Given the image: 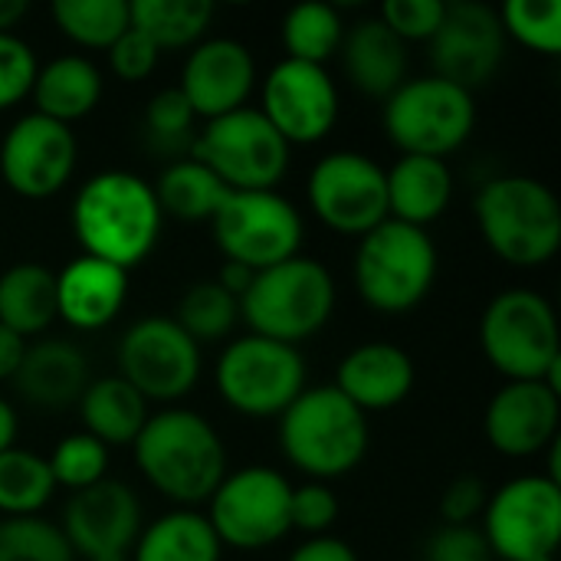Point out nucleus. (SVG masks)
Here are the masks:
<instances>
[{
    "label": "nucleus",
    "mask_w": 561,
    "mask_h": 561,
    "mask_svg": "<svg viewBox=\"0 0 561 561\" xmlns=\"http://www.w3.org/2000/svg\"><path fill=\"white\" fill-rule=\"evenodd\" d=\"M279 447L309 480L329 483L362 463L368 450V421L332 385L306 388L279 414Z\"/></svg>",
    "instance_id": "4"
},
{
    "label": "nucleus",
    "mask_w": 561,
    "mask_h": 561,
    "mask_svg": "<svg viewBox=\"0 0 561 561\" xmlns=\"http://www.w3.org/2000/svg\"><path fill=\"white\" fill-rule=\"evenodd\" d=\"M118 378L145 401L174 404L201 378V345L174 319L145 316L118 342Z\"/></svg>",
    "instance_id": "14"
},
{
    "label": "nucleus",
    "mask_w": 561,
    "mask_h": 561,
    "mask_svg": "<svg viewBox=\"0 0 561 561\" xmlns=\"http://www.w3.org/2000/svg\"><path fill=\"white\" fill-rule=\"evenodd\" d=\"M362 414L398 408L414 388V358L391 342H365L352 348L335 371L332 385Z\"/></svg>",
    "instance_id": "22"
},
{
    "label": "nucleus",
    "mask_w": 561,
    "mask_h": 561,
    "mask_svg": "<svg viewBox=\"0 0 561 561\" xmlns=\"http://www.w3.org/2000/svg\"><path fill=\"white\" fill-rule=\"evenodd\" d=\"M128 273L95 256H76L56 273V319L79 332H99L122 312Z\"/></svg>",
    "instance_id": "23"
},
{
    "label": "nucleus",
    "mask_w": 561,
    "mask_h": 561,
    "mask_svg": "<svg viewBox=\"0 0 561 561\" xmlns=\"http://www.w3.org/2000/svg\"><path fill=\"white\" fill-rule=\"evenodd\" d=\"M105 53H108L112 72L122 82H141V79H148L154 72V66H158V56H161V49L148 36H141L138 30H131V26Z\"/></svg>",
    "instance_id": "44"
},
{
    "label": "nucleus",
    "mask_w": 561,
    "mask_h": 561,
    "mask_svg": "<svg viewBox=\"0 0 561 561\" xmlns=\"http://www.w3.org/2000/svg\"><path fill=\"white\" fill-rule=\"evenodd\" d=\"M306 197L312 214L335 233L365 237L388 220L385 168L362 151H332L309 171Z\"/></svg>",
    "instance_id": "15"
},
{
    "label": "nucleus",
    "mask_w": 561,
    "mask_h": 561,
    "mask_svg": "<svg viewBox=\"0 0 561 561\" xmlns=\"http://www.w3.org/2000/svg\"><path fill=\"white\" fill-rule=\"evenodd\" d=\"M388 220H401L408 227L427 230V224L440 220L454 197L450 164L424 154H401L388 171Z\"/></svg>",
    "instance_id": "26"
},
{
    "label": "nucleus",
    "mask_w": 561,
    "mask_h": 561,
    "mask_svg": "<svg viewBox=\"0 0 561 561\" xmlns=\"http://www.w3.org/2000/svg\"><path fill=\"white\" fill-rule=\"evenodd\" d=\"M335 296V279L325 263L312 256H293L253 273L247 293L240 296V319H247L250 335L299 348V342L329 325Z\"/></svg>",
    "instance_id": "5"
},
{
    "label": "nucleus",
    "mask_w": 561,
    "mask_h": 561,
    "mask_svg": "<svg viewBox=\"0 0 561 561\" xmlns=\"http://www.w3.org/2000/svg\"><path fill=\"white\" fill-rule=\"evenodd\" d=\"M260 112L286 145L322 141L339 118V89L325 66L279 59L260 85Z\"/></svg>",
    "instance_id": "17"
},
{
    "label": "nucleus",
    "mask_w": 561,
    "mask_h": 561,
    "mask_svg": "<svg viewBox=\"0 0 561 561\" xmlns=\"http://www.w3.org/2000/svg\"><path fill=\"white\" fill-rule=\"evenodd\" d=\"M240 319V299L230 296L217 279H204L184 289L174 322L197 342H220L233 332Z\"/></svg>",
    "instance_id": "36"
},
{
    "label": "nucleus",
    "mask_w": 561,
    "mask_h": 561,
    "mask_svg": "<svg viewBox=\"0 0 561 561\" xmlns=\"http://www.w3.org/2000/svg\"><path fill=\"white\" fill-rule=\"evenodd\" d=\"M26 16V0H0V33H13V26Z\"/></svg>",
    "instance_id": "51"
},
{
    "label": "nucleus",
    "mask_w": 561,
    "mask_h": 561,
    "mask_svg": "<svg viewBox=\"0 0 561 561\" xmlns=\"http://www.w3.org/2000/svg\"><path fill=\"white\" fill-rule=\"evenodd\" d=\"M26 345H30L26 339H20L16 332L0 325V381H13V375L26 355Z\"/></svg>",
    "instance_id": "48"
},
{
    "label": "nucleus",
    "mask_w": 561,
    "mask_h": 561,
    "mask_svg": "<svg viewBox=\"0 0 561 561\" xmlns=\"http://www.w3.org/2000/svg\"><path fill=\"white\" fill-rule=\"evenodd\" d=\"M289 145L260 108L210 118L191 138V158L207 164L227 191H276L289 171Z\"/></svg>",
    "instance_id": "9"
},
{
    "label": "nucleus",
    "mask_w": 561,
    "mask_h": 561,
    "mask_svg": "<svg viewBox=\"0 0 561 561\" xmlns=\"http://www.w3.org/2000/svg\"><path fill=\"white\" fill-rule=\"evenodd\" d=\"M250 279H253V273H250L247 266H240V263H224L220 273H217V283H220L230 296H237V299L247 293Z\"/></svg>",
    "instance_id": "49"
},
{
    "label": "nucleus",
    "mask_w": 561,
    "mask_h": 561,
    "mask_svg": "<svg viewBox=\"0 0 561 561\" xmlns=\"http://www.w3.org/2000/svg\"><path fill=\"white\" fill-rule=\"evenodd\" d=\"M480 533L493 559H552L561 542V483L546 473L503 483L486 500Z\"/></svg>",
    "instance_id": "13"
},
{
    "label": "nucleus",
    "mask_w": 561,
    "mask_h": 561,
    "mask_svg": "<svg viewBox=\"0 0 561 561\" xmlns=\"http://www.w3.org/2000/svg\"><path fill=\"white\" fill-rule=\"evenodd\" d=\"M293 483L273 467H243L220 480L214 496L207 500V523L220 546L260 552L276 546L289 523Z\"/></svg>",
    "instance_id": "12"
},
{
    "label": "nucleus",
    "mask_w": 561,
    "mask_h": 561,
    "mask_svg": "<svg viewBox=\"0 0 561 561\" xmlns=\"http://www.w3.org/2000/svg\"><path fill=\"white\" fill-rule=\"evenodd\" d=\"M181 95L197 118H220L247 105L256 89V59L247 43L233 36H210L191 46L181 82Z\"/></svg>",
    "instance_id": "20"
},
{
    "label": "nucleus",
    "mask_w": 561,
    "mask_h": 561,
    "mask_svg": "<svg viewBox=\"0 0 561 561\" xmlns=\"http://www.w3.org/2000/svg\"><path fill=\"white\" fill-rule=\"evenodd\" d=\"M473 125V92L440 76L404 79V85L385 99V131L401 154L447 161V154L467 145Z\"/></svg>",
    "instance_id": "8"
},
{
    "label": "nucleus",
    "mask_w": 561,
    "mask_h": 561,
    "mask_svg": "<svg viewBox=\"0 0 561 561\" xmlns=\"http://www.w3.org/2000/svg\"><path fill=\"white\" fill-rule=\"evenodd\" d=\"M345 39V20L332 3H299L283 16V49L286 59L325 66L339 56Z\"/></svg>",
    "instance_id": "33"
},
{
    "label": "nucleus",
    "mask_w": 561,
    "mask_h": 561,
    "mask_svg": "<svg viewBox=\"0 0 561 561\" xmlns=\"http://www.w3.org/2000/svg\"><path fill=\"white\" fill-rule=\"evenodd\" d=\"M30 99L36 105L33 112H39L53 122L72 125L99 105L102 72L89 56H79V53L56 56L36 69Z\"/></svg>",
    "instance_id": "27"
},
{
    "label": "nucleus",
    "mask_w": 561,
    "mask_h": 561,
    "mask_svg": "<svg viewBox=\"0 0 561 561\" xmlns=\"http://www.w3.org/2000/svg\"><path fill=\"white\" fill-rule=\"evenodd\" d=\"M561 394L546 381H506L486 404L483 431L496 454L529 460L559 444Z\"/></svg>",
    "instance_id": "21"
},
{
    "label": "nucleus",
    "mask_w": 561,
    "mask_h": 561,
    "mask_svg": "<svg viewBox=\"0 0 561 561\" xmlns=\"http://www.w3.org/2000/svg\"><path fill=\"white\" fill-rule=\"evenodd\" d=\"M59 529L72 556H82L85 561L131 559V549L141 536V503L131 486L102 480L72 493Z\"/></svg>",
    "instance_id": "19"
},
{
    "label": "nucleus",
    "mask_w": 561,
    "mask_h": 561,
    "mask_svg": "<svg viewBox=\"0 0 561 561\" xmlns=\"http://www.w3.org/2000/svg\"><path fill=\"white\" fill-rule=\"evenodd\" d=\"M506 56V33L500 13L480 0L447 3L437 33L431 36L434 76L473 92L486 85Z\"/></svg>",
    "instance_id": "18"
},
{
    "label": "nucleus",
    "mask_w": 561,
    "mask_h": 561,
    "mask_svg": "<svg viewBox=\"0 0 561 561\" xmlns=\"http://www.w3.org/2000/svg\"><path fill=\"white\" fill-rule=\"evenodd\" d=\"M62 529L43 516L0 519V561H72Z\"/></svg>",
    "instance_id": "38"
},
{
    "label": "nucleus",
    "mask_w": 561,
    "mask_h": 561,
    "mask_svg": "<svg viewBox=\"0 0 561 561\" xmlns=\"http://www.w3.org/2000/svg\"><path fill=\"white\" fill-rule=\"evenodd\" d=\"M76 161L79 141L72 128L39 112L16 118L0 141V178L26 201H46L59 194L69 184Z\"/></svg>",
    "instance_id": "16"
},
{
    "label": "nucleus",
    "mask_w": 561,
    "mask_h": 561,
    "mask_svg": "<svg viewBox=\"0 0 561 561\" xmlns=\"http://www.w3.org/2000/svg\"><path fill=\"white\" fill-rule=\"evenodd\" d=\"M76 408H79L85 434L105 447H131L145 421L151 417L148 401L118 375L89 381Z\"/></svg>",
    "instance_id": "28"
},
{
    "label": "nucleus",
    "mask_w": 561,
    "mask_h": 561,
    "mask_svg": "<svg viewBox=\"0 0 561 561\" xmlns=\"http://www.w3.org/2000/svg\"><path fill=\"white\" fill-rule=\"evenodd\" d=\"M214 378L237 414L279 417L306 391V358L293 345L243 335L220 352Z\"/></svg>",
    "instance_id": "11"
},
{
    "label": "nucleus",
    "mask_w": 561,
    "mask_h": 561,
    "mask_svg": "<svg viewBox=\"0 0 561 561\" xmlns=\"http://www.w3.org/2000/svg\"><path fill=\"white\" fill-rule=\"evenodd\" d=\"M503 33L519 46L559 56L561 53V3L559 0H506L500 10Z\"/></svg>",
    "instance_id": "37"
},
{
    "label": "nucleus",
    "mask_w": 561,
    "mask_h": 561,
    "mask_svg": "<svg viewBox=\"0 0 561 561\" xmlns=\"http://www.w3.org/2000/svg\"><path fill=\"white\" fill-rule=\"evenodd\" d=\"M36 53L16 33H0V112L23 102L36 79Z\"/></svg>",
    "instance_id": "40"
},
{
    "label": "nucleus",
    "mask_w": 561,
    "mask_h": 561,
    "mask_svg": "<svg viewBox=\"0 0 561 561\" xmlns=\"http://www.w3.org/2000/svg\"><path fill=\"white\" fill-rule=\"evenodd\" d=\"M53 493H56V483H53L46 457H39L33 450H20V447H10L0 454V513H3V519L39 516V510H46Z\"/></svg>",
    "instance_id": "34"
},
{
    "label": "nucleus",
    "mask_w": 561,
    "mask_h": 561,
    "mask_svg": "<svg viewBox=\"0 0 561 561\" xmlns=\"http://www.w3.org/2000/svg\"><path fill=\"white\" fill-rule=\"evenodd\" d=\"M224 546L197 510H171L141 529L131 561H220Z\"/></svg>",
    "instance_id": "30"
},
{
    "label": "nucleus",
    "mask_w": 561,
    "mask_h": 561,
    "mask_svg": "<svg viewBox=\"0 0 561 561\" xmlns=\"http://www.w3.org/2000/svg\"><path fill=\"white\" fill-rule=\"evenodd\" d=\"M286 561H358V556L345 539L316 536V539H306Z\"/></svg>",
    "instance_id": "47"
},
{
    "label": "nucleus",
    "mask_w": 561,
    "mask_h": 561,
    "mask_svg": "<svg viewBox=\"0 0 561 561\" xmlns=\"http://www.w3.org/2000/svg\"><path fill=\"white\" fill-rule=\"evenodd\" d=\"M131 450L141 477L178 510L207 503L227 477V450L217 427L187 408L151 414Z\"/></svg>",
    "instance_id": "2"
},
{
    "label": "nucleus",
    "mask_w": 561,
    "mask_h": 561,
    "mask_svg": "<svg viewBox=\"0 0 561 561\" xmlns=\"http://www.w3.org/2000/svg\"><path fill=\"white\" fill-rule=\"evenodd\" d=\"M56 322V273L43 263H16L0 273V325L20 339Z\"/></svg>",
    "instance_id": "29"
},
{
    "label": "nucleus",
    "mask_w": 561,
    "mask_h": 561,
    "mask_svg": "<svg viewBox=\"0 0 561 561\" xmlns=\"http://www.w3.org/2000/svg\"><path fill=\"white\" fill-rule=\"evenodd\" d=\"M131 30L148 36L158 49H191L204 39L214 3L207 0H131Z\"/></svg>",
    "instance_id": "32"
},
{
    "label": "nucleus",
    "mask_w": 561,
    "mask_h": 561,
    "mask_svg": "<svg viewBox=\"0 0 561 561\" xmlns=\"http://www.w3.org/2000/svg\"><path fill=\"white\" fill-rule=\"evenodd\" d=\"M437 247L421 227L385 220L358 237L355 286L358 296L385 316L411 312L427 299L437 279Z\"/></svg>",
    "instance_id": "6"
},
{
    "label": "nucleus",
    "mask_w": 561,
    "mask_h": 561,
    "mask_svg": "<svg viewBox=\"0 0 561 561\" xmlns=\"http://www.w3.org/2000/svg\"><path fill=\"white\" fill-rule=\"evenodd\" d=\"M345 76L371 99H388L408 79V46L378 20H358L339 46Z\"/></svg>",
    "instance_id": "25"
},
{
    "label": "nucleus",
    "mask_w": 561,
    "mask_h": 561,
    "mask_svg": "<svg viewBox=\"0 0 561 561\" xmlns=\"http://www.w3.org/2000/svg\"><path fill=\"white\" fill-rule=\"evenodd\" d=\"M536 561H556V556H552V559H536Z\"/></svg>",
    "instance_id": "52"
},
{
    "label": "nucleus",
    "mask_w": 561,
    "mask_h": 561,
    "mask_svg": "<svg viewBox=\"0 0 561 561\" xmlns=\"http://www.w3.org/2000/svg\"><path fill=\"white\" fill-rule=\"evenodd\" d=\"M424 561H493V552L477 526H440L424 546Z\"/></svg>",
    "instance_id": "45"
},
{
    "label": "nucleus",
    "mask_w": 561,
    "mask_h": 561,
    "mask_svg": "<svg viewBox=\"0 0 561 561\" xmlns=\"http://www.w3.org/2000/svg\"><path fill=\"white\" fill-rule=\"evenodd\" d=\"M16 391L26 404L43 411H59L79 404L89 388V358L79 345L62 339H43L26 345V355L13 375Z\"/></svg>",
    "instance_id": "24"
},
{
    "label": "nucleus",
    "mask_w": 561,
    "mask_h": 561,
    "mask_svg": "<svg viewBox=\"0 0 561 561\" xmlns=\"http://www.w3.org/2000/svg\"><path fill=\"white\" fill-rule=\"evenodd\" d=\"M210 227L227 263H240L250 273L299 256L306 233L296 204L279 191H230Z\"/></svg>",
    "instance_id": "10"
},
{
    "label": "nucleus",
    "mask_w": 561,
    "mask_h": 561,
    "mask_svg": "<svg viewBox=\"0 0 561 561\" xmlns=\"http://www.w3.org/2000/svg\"><path fill=\"white\" fill-rule=\"evenodd\" d=\"M447 3L444 0H388L381 3L378 20L408 46V43H431L444 20Z\"/></svg>",
    "instance_id": "41"
},
{
    "label": "nucleus",
    "mask_w": 561,
    "mask_h": 561,
    "mask_svg": "<svg viewBox=\"0 0 561 561\" xmlns=\"http://www.w3.org/2000/svg\"><path fill=\"white\" fill-rule=\"evenodd\" d=\"M151 187H154L161 214L174 217V220H187V224L210 220L217 214V207L224 204V197L230 194L224 187V181L197 158L171 161L161 171L158 184H151Z\"/></svg>",
    "instance_id": "31"
},
{
    "label": "nucleus",
    "mask_w": 561,
    "mask_h": 561,
    "mask_svg": "<svg viewBox=\"0 0 561 561\" xmlns=\"http://www.w3.org/2000/svg\"><path fill=\"white\" fill-rule=\"evenodd\" d=\"M335 519H339V500H335L329 483L309 480L302 486H293V500H289V523H293V529H299L309 539H316V536H329Z\"/></svg>",
    "instance_id": "42"
},
{
    "label": "nucleus",
    "mask_w": 561,
    "mask_h": 561,
    "mask_svg": "<svg viewBox=\"0 0 561 561\" xmlns=\"http://www.w3.org/2000/svg\"><path fill=\"white\" fill-rule=\"evenodd\" d=\"M46 463H49V473H53L56 486H66L69 493H79V490H89V486L105 480L108 447L99 444L95 437H89L85 431H79V434L62 437L53 447V454L46 457Z\"/></svg>",
    "instance_id": "39"
},
{
    "label": "nucleus",
    "mask_w": 561,
    "mask_h": 561,
    "mask_svg": "<svg viewBox=\"0 0 561 561\" xmlns=\"http://www.w3.org/2000/svg\"><path fill=\"white\" fill-rule=\"evenodd\" d=\"M477 227L486 247L516 270H536L561 250V207L556 191L529 174H503L480 187Z\"/></svg>",
    "instance_id": "3"
},
{
    "label": "nucleus",
    "mask_w": 561,
    "mask_h": 561,
    "mask_svg": "<svg viewBox=\"0 0 561 561\" xmlns=\"http://www.w3.org/2000/svg\"><path fill=\"white\" fill-rule=\"evenodd\" d=\"M490 490L477 477H457L440 496V519L444 526H473L483 516Z\"/></svg>",
    "instance_id": "46"
},
{
    "label": "nucleus",
    "mask_w": 561,
    "mask_h": 561,
    "mask_svg": "<svg viewBox=\"0 0 561 561\" xmlns=\"http://www.w3.org/2000/svg\"><path fill=\"white\" fill-rule=\"evenodd\" d=\"M56 30L82 49H108L128 26V0H53Z\"/></svg>",
    "instance_id": "35"
},
{
    "label": "nucleus",
    "mask_w": 561,
    "mask_h": 561,
    "mask_svg": "<svg viewBox=\"0 0 561 561\" xmlns=\"http://www.w3.org/2000/svg\"><path fill=\"white\" fill-rule=\"evenodd\" d=\"M480 345L506 381H546L561 368L559 316L536 289L493 296L480 319Z\"/></svg>",
    "instance_id": "7"
},
{
    "label": "nucleus",
    "mask_w": 561,
    "mask_h": 561,
    "mask_svg": "<svg viewBox=\"0 0 561 561\" xmlns=\"http://www.w3.org/2000/svg\"><path fill=\"white\" fill-rule=\"evenodd\" d=\"M161 224L164 214L154 187L131 171H99L72 201V233L82 256H95L125 273L151 256Z\"/></svg>",
    "instance_id": "1"
},
{
    "label": "nucleus",
    "mask_w": 561,
    "mask_h": 561,
    "mask_svg": "<svg viewBox=\"0 0 561 561\" xmlns=\"http://www.w3.org/2000/svg\"><path fill=\"white\" fill-rule=\"evenodd\" d=\"M194 108L187 105V99L181 95V89H161L151 95L148 112H145V125L151 131V138L174 145V141H187L191 138V125H194Z\"/></svg>",
    "instance_id": "43"
},
{
    "label": "nucleus",
    "mask_w": 561,
    "mask_h": 561,
    "mask_svg": "<svg viewBox=\"0 0 561 561\" xmlns=\"http://www.w3.org/2000/svg\"><path fill=\"white\" fill-rule=\"evenodd\" d=\"M16 431H20V424H16V411H13V404H10L7 398H0V454L13 447Z\"/></svg>",
    "instance_id": "50"
}]
</instances>
